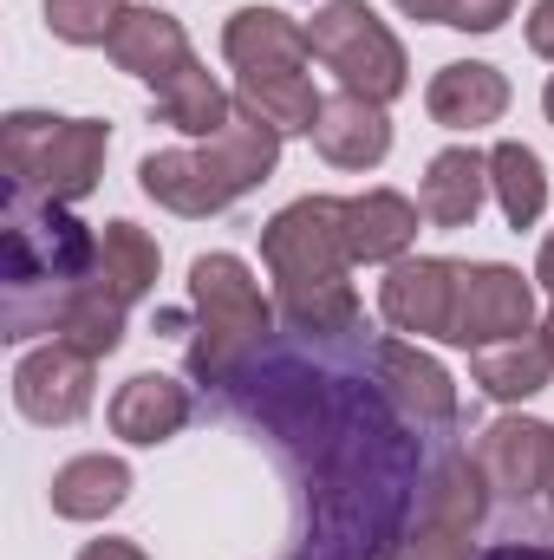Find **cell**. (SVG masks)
Listing matches in <instances>:
<instances>
[{"label":"cell","instance_id":"cell-1","mask_svg":"<svg viewBox=\"0 0 554 560\" xmlns=\"http://www.w3.org/2000/svg\"><path fill=\"white\" fill-rule=\"evenodd\" d=\"M262 261L275 275L280 313L293 332L333 339L353 332L359 293H353V248H346V202L339 196H300L262 229Z\"/></svg>","mask_w":554,"mask_h":560},{"label":"cell","instance_id":"cell-2","mask_svg":"<svg viewBox=\"0 0 554 560\" xmlns=\"http://www.w3.org/2000/svg\"><path fill=\"white\" fill-rule=\"evenodd\" d=\"M99 268V235L66 215V202H26L7 209V339L53 332L66 300Z\"/></svg>","mask_w":554,"mask_h":560},{"label":"cell","instance_id":"cell-3","mask_svg":"<svg viewBox=\"0 0 554 560\" xmlns=\"http://www.w3.org/2000/svg\"><path fill=\"white\" fill-rule=\"evenodd\" d=\"M275 163H280V131L235 105V118L216 138L189 143V150H150L138 163V183L170 215H222L229 202L262 189L275 176Z\"/></svg>","mask_w":554,"mask_h":560},{"label":"cell","instance_id":"cell-4","mask_svg":"<svg viewBox=\"0 0 554 560\" xmlns=\"http://www.w3.org/2000/svg\"><path fill=\"white\" fill-rule=\"evenodd\" d=\"M189 300H196V339L189 372L203 385H229L275 332V306L262 300V280L242 255H196L189 261Z\"/></svg>","mask_w":554,"mask_h":560},{"label":"cell","instance_id":"cell-5","mask_svg":"<svg viewBox=\"0 0 554 560\" xmlns=\"http://www.w3.org/2000/svg\"><path fill=\"white\" fill-rule=\"evenodd\" d=\"M7 150V189L26 202H79L99 189L112 125L99 118H53V112H13L0 125Z\"/></svg>","mask_w":554,"mask_h":560},{"label":"cell","instance_id":"cell-6","mask_svg":"<svg viewBox=\"0 0 554 560\" xmlns=\"http://www.w3.org/2000/svg\"><path fill=\"white\" fill-rule=\"evenodd\" d=\"M307 46L326 72H339V92H359L372 105H392L412 85V59H405L399 33L366 0H326L307 26Z\"/></svg>","mask_w":554,"mask_h":560},{"label":"cell","instance_id":"cell-7","mask_svg":"<svg viewBox=\"0 0 554 560\" xmlns=\"http://www.w3.org/2000/svg\"><path fill=\"white\" fill-rule=\"evenodd\" d=\"M483 502H489V482H483L476 456L437 463L417 495L412 528H399L385 560H470V535L483 528Z\"/></svg>","mask_w":554,"mask_h":560},{"label":"cell","instance_id":"cell-8","mask_svg":"<svg viewBox=\"0 0 554 560\" xmlns=\"http://www.w3.org/2000/svg\"><path fill=\"white\" fill-rule=\"evenodd\" d=\"M522 332H535V287L516 268L476 261L457 275L450 346H496V339H522Z\"/></svg>","mask_w":554,"mask_h":560},{"label":"cell","instance_id":"cell-9","mask_svg":"<svg viewBox=\"0 0 554 560\" xmlns=\"http://www.w3.org/2000/svg\"><path fill=\"white\" fill-rule=\"evenodd\" d=\"M92 352H79V346H66V339H46L39 352H26L20 359V372H13V405H20V418L26 423H79L92 411Z\"/></svg>","mask_w":554,"mask_h":560},{"label":"cell","instance_id":"cell-10","mask_svg":"<svg viewBox=\"0 0 554 560\" xmlns=\"http://www.w3.org/2000/svg\"><path fill=\"white\" fill-rule=\"evenodd\" d=\"M457 275L463 261H443V255H405L392 261V275L379 280V313L399 326V332H417V339H450V313H457Z\"/></svg>","mask_w":554,"mask_h":560},{"label":"cell","instance_id":"cell-11","mask_svg":"<svg viewBox=\"0 0 554 560\" xmlns=\"http://www.w3.org/2000/svg\"><path fill=\"white\" fill-rule=\"evenodd\" d=\"M554 463V430L535 418H496L476 436V469L496 502H535L549 489Z\"/></svg>","mask_w":554,"mask_h":560},{"label":"cell","instance_id":"cell-12","mask_svg":"<svg viewBox=\"0 0 554 560\" xmlns=\"http://www.w3.org/2000/svg\"><path fill=\"white\" fill-rule=\"evenodd\" d=\"M222 59L242 79H262V72H300L313 59V46H307V26L287 20L280 7H242L222 26Z\"/></svg>","mask_w":554,"mask_h":560},{"label":"cell","instance_id":"cell-13","mask_svg":"<svg viewBox=\"0 0 554 560\" xmlns=\"http://www.w3.org/2000/svg\"><path fill=\"white\" fill-rule=\"evenodd\" d=\"M105 52H112V66H118V72L143 79L150 92H157V85H170V79L196 59V52H189L183 20H176V13H163V7H131V13L118 20V33L105 39Z\"/></svg>","mask_w":554,"mask_h":560},{"label":"cell","instance_id":"cell-14","mask_svg":"<svg viewBox=\"0 0 554 560\" xmlns=\"http://www.w3.org/2000/svg\"><path fill=\"white\" fill-rule=\"evenodd\" d=\"M313 150H320L333 170H379L385 150H392V118H385V105H372V98H359V92H333V98L320 105Z\"/></svg>","mask_w":554,"mask_h":560},{"label":"cell","instance_id":"cell-15","mask_svg":"<svg viewBox=\"0 0 554 560\" xmlns=\"http://www.w3.org/2000/svg\"><path fill=\"white\" fill-rule=\"evenodd\" d=\"M372 365H379L385 398H392L412 423H450L457 418V385H450V372H443L437 359H424L417 346L385 339V346L372 352Z\"/></svg>","mask_w":554,"mask_h":560},{"label":"cell","instance_id":"cell-16","mask_svg":"<svg viewBox=\"0 0 554 560\" xmlns=\"http://www.w3.org/2000/svg\"><path fill=\"white\" fill-rule=\"evenodd\" d=\"M424 112H430L443 131H483V125H496V118L509 112V79H503L496 66H483V59H457V66H443V72L430 79Z\"/></svg>","mask_w":554,"mask_h":560},{"label":"cell","instance_id":"cell-17","mask_svg":"<svg viewBox=\"0 0 554 560\" xmlns=\"http://www.w3.org/2000/svg\"><path fill=\"white\" fill-rule=\"evenodd\" d=\"M417 209L412 196L399 189H366V196H346V248L353 261L366 268H385V261H405L417 242Z\"/></svg>","mask_w":554,"mask_h":560},{"label":"cell","instance_id":"cell-18","mask_svg":"<svg viewBox=\"0 0 554 560\" xmlns=\"http://www.w3.org/2000/svg\"><path fill=\"white\" fill-rule=\"evenodd\" d=\"M489 196V156L457 143V150H437L430 170H424V189H417V209L430 229H470L476 209Z\"/></svg>","mask_w":554,"mask_h":560},{"label":"cell","instance_id":"cell-19","mask_svg":"<svg viewBox=\"0 0 554 560\" xmlns=\"http://www.w3.org/2000/svg\"><path fill=\"white\" fill-rule=\"evenodd\" d=\"M183 423H189V392L176 378H163V372L125 378L118 398H112V436H125V443H143V450L170 443Z\"/></svg>","mask_w":554,"mask_h":560},{"label":"cell","instance_id":"cell-20","mask_svg":"<svg viewBox=\"0 0 554 560\" xmlns=\"http://www.w3.org/2000/svg\"><path fill=\"white\" fill-rule=\"evenodd\" d=\"M470 378H476L496 405H522V398H535V392H549L554 385V352H549L542 332L496 339V346H476Z\"/></svg>","mask_w":554,"mask_h":560},{"label":"cell","instance_id":"cell-21","mask_svg":"<svg viewBox=\"0 0 554 560\" xmlns=\"http://www.w3.org/2000/svg\"><path fill=\"white\" fill-rule=\"evenodd\" d=\"M131 495V469L118 456H72L53 469V515L66 522H105L112 509H125Z\"/></svg>","mask_w":554,"mask_h":560},{"label":"cell","instance_id":"cell-22","mask_svg":"<svg viewBox=\"0 0 554 560\" xmlns=\"http://www.w3.org/2000/svg\"><path fill=\"white\" fill-rule=\"evenodd\" d=\"M235 105L242 112H255L262 125H275L280 138H313V125H320V92H313V79L307 72H262V79H242L235 85Z\"/></svg>","mask_w":554,"mask_h":560},{"label":"cell","instance_id":"cell-23","mask_svg":"<svg viewBox=\"0 0 554 560\" xmlns=\"http://www.w3.org/2000/svg\"><path fill=\"white\" fill-rule=\"evenodd\" d=\"M157 118H163L170 131H183V138H216V131L235 118V98L189 59L170 85H157Z\"/></svg>","mask_w":554,"mask_h":560},{"label":"cell","instance_id":"cell-24","mask_svg":"<svg viewBox=\"0 0 554 560\" xmlns=\"http://www.w3.org/2000/svg\"><path fill=\"white\" fill-rule=\"evenodd\" d=\"M489 189H496L509 229H535L542 209H549V170H542V156L529 143H516V138H503L489 150Z\"/></svg>","mask_w":554,"mask_h":560},{"label":"cell","instance_id":"cell-25","mask_svg":"<svg viewBox=\"0 0 554 560\" xmlns=\"http://www.w3.org/2000/svg\"><path fill=\"white\" fill-rule=\"evenodd\" d=\"M53 339L79 346V352H92V359H112V352L125 346V300L99 280V268H92V280L66 300V313H59Z\"/></svg>","mask_w":554,"mask_h":560},{"label":"cell","instance_id":"cell-26","mask_svg":"<svg viewBox=\"0 0 554 560\" xmlns=\"http://www.w3.org/2000/svg\"><path fill=\"white\" fill-rule=\"evenodd\" d=\"M157 242L143 235L138 222H105L99 229V280L131 306V300H143L150 287H157Z\"/></svg>","mask_w":554,"mask_h":560},{"label":"cell","instance_id":"cell-27","mask_svg":"<svg viewBox=\"0 0 554 560\" xmlns=\"http://www.w3.org/2000/svg\"><path fill=\"white\" fill-rule=\"evenodd\" d=\"M125 13H131L125 0H46V26L66 46H105Z\"/></svg>","mask_w":554,"mask_h":560},{"label":"cell","instance_id":"cell-28","mask_svg":"<svg viewBox=\"0 0 554 560\" xmlns=\"http://www.w3.org/2000/svg\"><path fill=\"white\" fill-rule=\"evenodd\" d=\"M516 13V0H450V26L457 33H496Z\"/></svg>","mask_w":554,"mask_h":560},{"label":"cell","instance_id":"cell-29","mask_svg":"<svg viewBox=\"0 0 554 560\" xmlns=\"http://www.w3.org/2000/svg\"><path fill=\"white\" fill-rule=\"evenodd\" d=\"M529 52L554 59V0H535V13H529Z\"/></svg>","mask_w":554,"mask_h":560},{"label":"cell","instance_id":"cell-30","mask_svg":"<svg viewBox=\"0 0 554 560\" xmlns=\"http://www.w3.org/2000/svg\"><path fill=\"white\" fill-rule=\"evenodd\" d=\"M79 560H143L138 541H92V548H79Z\"/></svg>","mask_w":554,"mask_h":560},{"label":"cell","instance_id":"cell-31","mask_svg":"<svg viewBox=\"0 0 554 560\" xmlns=\"http://www.w3.org/2000/svg\"><path fill=\"white\" fill-rule=\"evenodd\" d=\"M399 13H412V20H437V26H450V0H392Z\"/></svg>","mask_w":554,"mask_h":560},{"label":"cell","instance_id":"cell-32","mask_svg":"<svg viewBox=\"0 0 554 560\" xmlns=\"http://www.w3.org/2000/svg\"><path fill=\"white\" fill-rule=\"evenodd\" d=\"M476 560H554V548H522V541H503V548H489V555Z\"/></svg>","mask_w":554,"mask_h":560},{"label":"cell","instance_id":"cell-33","mask_svg":"<svg viewBox=\"0 0 554 560\" xmlns=\"http://www.w3.org/2000/svg\"><path fill=\"white\" fill-rule=\"evenodd\" d=\"M535 280H542V287L554 293V235L542 242V261H535Z\"/></svg>","mask_w":554,"mask_h":560},{"label":"cell","instance_id":"cell-34","mask_svg":"<svg viewBox=\"0 0 554 560\" xmlns=\"http://www.w3.org/2000/svg\"><path fill=\"white\" fill-rule=\"evenodd\" d=\"M542 112H549V125H554V72H549V85H542Z\"/></svg>","mask_w":554,"mask_h":560},{"label":"cell","instance_id":"cell-35","mask_svg":"<svg viewBox=\"0 0 554 560\" xmlns=\"http://www.w3.org/2000/svg\"><path fill=\"white\" fill-rule=\"evenodd\" d=\"M542 339H549V352H554V306H549V319H542Z\"/></svg>","mask_w":554,"mask_h":560},{"label":"cell","instance_id":"cell-36","mask_svg":"<svg viewBox=\"0 0 554 560\" xmlns=\"http://www.w3.org/2000/svg\"><path fill=\"white\" fill-rule=\"evenodd\" d=\"M542 495H549V509H554V463H549V489H542Z\"/></svg>","mask_w":554,"mask_h":560}]
</instances>
